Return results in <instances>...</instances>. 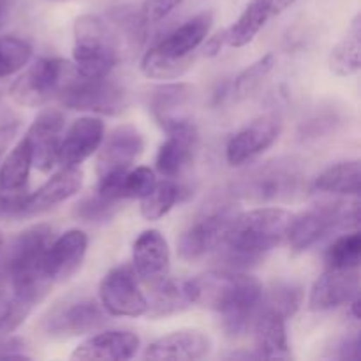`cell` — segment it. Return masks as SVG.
Wrapping results in <instances>:
<instances>
[{
    "label": "cell",
    "instance_id": "5b68a950",
    "mask_svg": "<svg viewBox=\"0 0 361 361\" xmlns=\"http://www.w3.org/2000/svg\"><path fill=\"white\" fill-rule=\"evenodd\" d=\"M307 169L298 157H275L240 176L233 185L236 196L254 203L291 200L305 182Z\"/></svg>",
    "mask_w": 361,
    "mask_h": 361
},
{
    "label": "cell",
    "instance_id": "d4e9b609",
    "mask_svg": "<svg viewBox=\"0 0 361 361\" xmlns=\"http://www.w3.org/2000/svg\"><path fill=\"white\" fill-rule=\"evenodd\" d=\"M254 338H256V351L259 360H291V348L286 330V319L271 310L259 307L256 319H254Z\"/></svg>",
    "mask_w": 361,
    "mask_h": 361
},
{
    "label": "cell",
    "instance_id": "c3c4849f",
    "mask_svg": "<svg viewBox=\"0 0 361 361\" xmlns=\"http://www.w3.org/2000/svg\"><path fill=\"white\" fill-rule=\"evenodd\" d=\"M360 303H361V300H360V295L358 296H355V298L351 300V302L348 303L349 305V314H351L353 316V319L356 321V323H358L360 321Z\"/></svg>",
    "mask_w": 361,
    "mask_h": 361
},
{
    "label": "cell",
    "instance_id": "ab89813d",
    "mask_svg": "<svg viewBox=\"0 0 361 361\" xmlns=\"http://www.w3.org/2000/svg\"><path fill=\"white\" fill-rule=\"evenodd\" d=\"M155 182L157 180H155L154 169L147 168V166H140L134 169L130 168L120 182V197L122 200H141L145 194L150 192Z\"/></svg>",
    "mask_w": 361,
    "mask_h": 361
},
{
    "label": "cell",
    "instance_id": "5bb4252c",
    "mask_svg": "<svg viewBox=\"0 0 361 361\" xmlns=\"http://www.w3.org/2000/svg\"><path fill=\"white\" fill-rule=\"evenodd\" d=\"M171 254L164 235L147 229L133 243V270L147 288L154 289L169 279Z\"/></svg>",
    "mask_w": 361,
    "mask_h": 361
},
{
    "label": "cell",
    "instance_id": "2e32d148",
    "mask_svg": "<svg viewBox=\"0 0 361 361\" xmlns=\"http://www.w3.org/2000/svg\"><path fill=\"white\" fill-rule=\"evenodd\" d=\"M192 101L194 87L189 83L159 85L147 94L148 111L166 133L192 122L189 116Z\"/></svg>",
    "mask_w": 361,
    "mask_h": 361
},
{
    "label": "cell",
    "instance_id": "44dd1931",
    "mask_svg": "<svg viewBox=\"0 0 361 361\" xmlns=\"http://www.w3.org/2000/svg\"><path fill=\"white\" fill-rule=\"evenodd\" d=\"M140 337L127 330H108L92 335L81 342L71 360L80 361H126L133 360L140 351Z\"/></svg>",
    "mask_w": 361,
    "mask_h": 361
},
{
    "label": "cell",
    "instance_id": "ee69618b",
    "mask_svg": "<svg viewBox=\"0 0 361 361\" xmlns=\"http://www.w3.org/2000/svg\"><path fill=\"white\" fill-rule=\"evenodd\" d=\"M360 349H361L360 334L358 331H353V334H348L345 337L338 338V341L335 342V345L331 348L330 358L342 360V361L358 360Z\"/></svg>",
    "mask_w": 361,
    "mask_h": 361
},
{
    "label": "cell",
    "instance_id": "52a82bcc",
    "mask_svg": "<svg viewBox=\"0 0 361 361\" xmlns=\"http://www.w3.org/2000/svg\"><path fill=\"white\" fill-rule=\"evenodd\" d=\"M238 214V207L228 200L210 201L204 204L196 219L180 235L176 242L178 256L183 261L192 263L215 252L224 243L226 235Z\"/></svg>",
    "mask_w": 361,
    "mask_h": 361
},
{
    "label": "cell",
    "instance_id": "83f0119b",
    "mask_svg": "<svg viewBox=\"0 0 361 361\" xmlns=\"http://www.w3.org/2000/svg\"><path fill=\"white\" fill-rule=\"evenodd\" d=\"M361 67V16L356 14L348 32L331 48L330 69L341 78L353 76Z\"/></svg>",
    "mask_w": 361,
    "mask_h": 361
},
{
    "label": "cell",
    "instance_id": "4dcf8cb0",
    "mask_svg": "<svg viewBox=\"0 0 361 361\" xmlns=\"http://www.w3.org/2000/svg\"><path fill=\"white\" fill-rule=\"evenodd\" d=\"M189 305L190 302L185 293V284L168 279L161 286L152 289V300L148 302L147 316L152 319L173 316V314L185 310Z\"/></svg>",
    "mask_w": 361,
    "mask_h": 361
},
{
    "label": "cell",
    "instance_id": "ac0fdd59",
    "mask_svg": "<svg viewBox=\"0 0 361 361\" xmlns=\"http://www.w3.org/2000/svg\"><path fill=\"white\" fill-rule=\"evenodd\" d=\"M104 137V122L95 116H81L71 123L66 134H62L59 150H56V164L80 166L88 157L97 152Z\"/></svg>",
    "mask_w": 361,
    "mask_h": 361
},
{
    "label": "cell",
    "instance_id": "7a4b0ae2",
    "mask_svg": "<svg viewBox=\"0 0 361 361\" xmlns=\"http://www.w3.org/2000/svg\"><path fill=\"white\" fill-rule=\"evenodd\" d=\"M293 214L284 208H256L238 214L215 252L233 270L254 267L288 238Z\"/></svg>",
    "mask_w": 361,
    "mask_h": 361
},
{
    "label": "cell",
    "instance_id": "f907efd6",
    "mask_svg": "<svg viewBox=\"0 0 361 361\" xmlns=\"http://www.w3.org/2000/svg\"><path fill=\"white\" fill-rule=\"evenodd\" d=\"M2 245H4V233L0 231V249H2Z\"/></svg>",
    "mask_w": 361,
    "mask_h": 361
},
{
    "label": "cell",
    "instance_id": "7dc6e473",
    "mask_svg": "<svg viewBox=\"0 0 361 361\" xmlns=\"http://www.w3.org/2000/svg\"><path fill=\"white\" fill-rule=\"evenodd\" d=\"M295 2L296 0H274V4H271V16H277V14L284 13Z\"/></svg>",
    "mask_w": 361,
    "mask_h": 361
},
{
    "label": "cell",
    "instance_id": "681fc988",
    "mask_svg": "<svg viewBox=\"0 0 361 361\" xmlns=\"http://www.w3.org/2000/svg\"><path fill=\"white\" fill-rule=\"evenodd\" d=\"M7 16H9V0H0V28L6 25Z\"/></svg>",
    "mask_w": 361,
    "mask_h": 361
},
{
    "label": "cell",
    "instance_id": "d6a6232c",
    "mask_svg": "<svg viewBox=\"0 0 361 361\" xmlns=\"http://www.w3.org/2000/svg\"><path fill=\"white\" fill-rule=\"evenodd\" d=\"M180 197H182V187L175 180L164 178L161 182H155L150 192L141 197V217L147 221H159L175 207Z\"/></svg>",
    "mask_w": 361,
    "mask_h": 361
},
{
    "label": "cell",
    "instance_id": "484cf974",
    "mask_svg": "<svg viewBox=\"0 0 361 361\" xmlns=\"http://www.w3.org/2000/svg\"><path fill=\"white\" fill-rule=\"evenodd\" d=\"M312 189L316 192L335 194V196H360L361 190V166L355 161L337 162L324 169L316 180Z\"/></svg>",
    "mask_w": 361,
    "mask_h": 361
},
{
    "label": "cell",
    "instance_id": "f6af8a7d",
    "mask_svg": "<svg viewBox=\"0 0 361 361\" xmlns=\"http://www.w3.org/2000/svg\"><path fill=\"white\" fill-rule=\"evenodd\" d=\"M228 44V32L226 30H219L215 32L214 35L207 37L201 44V49H203V55L212 59V56H217L219 53L224 49V46Z\"/></svg>",
    "mask_w": 361,
    "mask_h": 361
},
{
    "label": "cell",
    "instance_id": "3957f363",
    "mask_svg": "<svg viewBox=\"0 0 361 361\" xmlns=\"http://www.w3.org/2000/svg\"><path fill=\"white\" fill-rule=\"evenodd\" d=\"M51 240V226L35 224L18 233L0 249V274L11 282L16 293L35 305L53 286L42 274V261Z\"/></svg>",
    "mask_w": 361,
    "mask_h": 361
},
{
    "label": "cell",
    "instance_id": "7402d4cb",
    "mask_svg": "<svg viewBox=\"0 0 361 361\" xmlns=\"http://www.w3.org/2000/svg\"><path fill=\"white\" fill-rule=\"evenodd\" d=\"M83 185V171L80 166H63L59 173L46 180L35 192H28L25 204V217L39 215L63 203L74 194L80 192Z\"/></svg>",
    "mask_w": 361,
    "mask_h": 361
},
{
    "label": "cell",
    "instance_id": "4316f807",
    "mask_svg": "<svg viewBox=\"0 0 361 361\" xmlns=\"http://www.w3.org/2000/svg\"><path fill=\"white\" fill-rule=\"evenodd\" d=\"M274 0H250L238 20L228 28V44L233 48H243L254 41L261 28L271 18Z\"/></svg>",
    "mask_w": 361,
    "mask_h": 361
},
{
    "label": "cell",
    "instance_id": "e0dca14e",
    "mask_svg": "<svg viewBox=\"0 0 361 361\" xmlns=\"http://www.w3.org/2000/svg\"><path fill=\"white\" fill-rule=\"evenodd\" d=\"M63 115L59 109H44L35 116L32 126L25 133L32 150V166L41 173H49L56 164V150L63 134Z\"/></svg>",
    "mask_w": 361,
    "mask_h": 361
},
{
    "label": "cell",
    "instance_id": "f35d334b",
    "mask_svg": "<svg viewBox=\"0 0 361 361\" xmlns=\"http://www.w3.org/2000/svg\"><path fill=\"white\" fill-rule=\"evenodd\" d=\"M120 208H122V201L109 200L94 190L90 196H85L74 207V215L83 222H108L115 217Z\"/></svg>",
    "mask_w": 361,
    "mask_h": 361
},
{
    "label": "cell",
    "instance_id": "b9f144b4",
    "mask_svg": "<svg viewBox=\"0 0 361 361\" xmlns=\"http://www.w3.org/2000/svg\"><path fill=\"white\" fill-rule=\"evenodd\" d=\"M183 0H145L141 6V16L147 25H154L168 18Z\"/></svg>",
    "mask_w": 361,
    "mask_h": 361
},
{
    "label": "cell",
    "instance_id": "bcb514c9",
    "mask_svg": "<svg viewBox=\"0 0 361 361\" xmlns=\"http://www.w3.org/2000/svg\"><path fill=\"white\" fill-rule=\"evenodd\" d=\"M18 133V123H4L0 126V159H2L4 152L7 150V147L11 145V141L14 140Z\"/></svg>",
    "mask_w": 361,
    "mask_h": 361
},
{
    "label": "cell",
    "instance_id": "8992f818",
    "mask_svg": "<svg viewBox=\"0 0 361 361\" xmlns=\"http://www.w3.org/2000/svg\"><path fill=\"white\" fill-rule=\"evenodd\" d=\"M360 226V201H328L293 215L288 238L291 250L302 254L331 231H353Z\"/></svg>",
    "mask_w": 361,
    "mask_h": 361
},
{
    "label": "cell",
    "instance_id": "f546056e",
    "mask_svg": "<svg viewBox=\"0 0 361 361\" xmlns=\"http://www.w3.org/2000/svg\"><path fill=\"white\" fill-rule=\"evenodd\" d=\"M34 307V302L16 293L11 282L0 274V334H13L18 330Z\"/></svg>",
    "mask_w": 361,
    "mask_h": 361
},
{
    "label": "cell",
    "instance_id": "1f68e13d",
    "mask_svg": "<svg viewBox=\"0 0 361 361\" xmlns=\"http://www.w3.org/2000/svg\"><path fill=\"white\" fill-rule=\"evenodd\" d=\"M303 303V288L296 282L279 281L274 282L267 293L263 291V298H261V309L271 310V312L279 314L284 317L286 321L291 319L296 312L300 310Z\"/></svg>",
    "mask_w": 361,
    "mask_h": 361
},
{
    "label": "cell",
    "instance_id": "ffe728a7",
    "mask_svg": "<svg viewBox=\"0 0 361 361\" xmlns=\"http://www.w3.org/2000/svg\"><path fill=\"white\" fill-rule=\"evenodd\" d=\"M360 295L358 270H330L314 282L309 296V309L314 312H328L341 305H348Z\"/></svg>",
    "mask_w": 361,
    "mask_h": 361
},
{
    "label": "cell",
    "instance_id": "603a6c76",
    "mask_svg": "<svg viewBox=\"0 0 361 361\" xmlns=\"http://www.w3.org/2000/svg\"><path fill=\"white\" fill-rule=\"evenodd\" d=\"M212 349V341L197 330H178L152 342L143 353L145 360L194 361L203 360Z\"/></svg>",
    "mask_w": 361,
    "mask_h": 361
},
{
    "label": "cell",
    "instance_id": "8fae6325",
    "mask_svg": "<svg viewBox=\"0 0 361 361\" xmlns=\"http://www.w3.org/2000/svg\"><path fill=\"white\" fill-rule=\"evenodd\" d=\"M99 300L106 314L113 317L147 316L148 300L137 286L130 267H116L104 275L99 286Z\"/></svg>",
    "mask_w": 361,
    "mask_h": 361
},
{
    "label": "cell",
    "instance_id": "9c48e42d",
    "mask_svg": "<svg viewBox=\"0 0 361 361\" xmlns=\"http://www.w3.org/2000/svg\"><path fill=\"white\" fill-rule=\"evenodd\" d=\"M74 71V63L56 56L35 60L9 88V95L21 106L39 108L56 97L60 88Z\"/></svg>",
    "mask_w": 361,
    "mask_h": 361
},
{
    "label": "cell",
    "instance_id": "836d02e7",
    "mask_svg": "<svg viewBox=\"0 0 361 361\" xmlns=\"http://www.w3.org/2000/svg\"><path fill=\"white\" fill-rule=\"evenodd\" d=\"M277 66V56L274 53H267V55L261 56L259 60H256L254 63H250L249 67L242 71L238 76L235 78V83H233L231 94L233 99L238 102L245 101V99L252 97L257 92V88L263 85V81L270 76L271 71Z\"/></svg>",
    "mask_w": 361,
    "mask_h": 361
},
{
    "label": "cell",
    "instance_id": "d6986e66",
    "mask_svg": "<svg viewBox=\"0 0 361 361\" xmlns=\"http://www.w3.org/2000/svg\"><path fill=\"white\" fill-rule=\"evenodd\" d=\"M166 134L168 137L159 147L155 168L164 178L175 180L183 175V171L189 169L194 162L200 136H197V130L192 122L183 123Z\"/></svg>",
    "mask_w": 361,
    "mask_h": 361
},
{
    "label": "cell",
    "instance_id": "7bdbcfd3",
    "mask_svg": "<svg viewBox=\"0 0 361 361\" xmlns=\"http://www.w3.org/2000/svg\"><path fill=\"white\" fill-rule=\"evenodd\" d=\"M27 342L11 334H0V360H28Z\"/></svg>",
    "mask_w": 361,
    "mask_h": 361
},
{
    "label": "cell",
    "instance_id": "e575fe53",
    "mask_svg": "<svg viewBox=\"0 0 361 361\" xmlns=\"http://www.w3.org/2000/svg\"><path fill=\"white\" fill-rule=\"evenodd\" d=\"M361 259V236L358 229L348 231L335 240L324 254V263L330 270H358Z\"/></svg>",
    "mask_w": 361,
    "mask_h": 361
},
{
    "label": "cell",
    "instance_id": "f1b7e54d",
    "mask_svg": "<svg viewBox=\"0 0 361 361\" xmlns=\"http://www.w3.org/2000/svg\"><path fill=\"white\" fill-rule=\"evenodd\" d=\"M32 169V150L25 137L9 152L0 166V190L13 192V190L27 189L28 176Z\"/></svg>",
    "mask_w": 361,
    "mask_h": 361
},
{
    "label": "cell",
    "instance_id": "74e56055",
    "mask_svg": "<svg viewBox=\"0 0 361 361\" xmlns=\"http://www.w3.org/2000/svg\"><path fill=\"white\" fill-rule=\"evenodd\" d=\"M111 27L130 44V48H140L147 37V21L141 16V11H134L133 7H116L109 13Z\"/></svg>",
    "mask_w": 361,
    "mask_h": 361
},
{
    "label": "cell",
    "instance_id": "30bf717a",
    "mask_svg": "<svg viewBox=\"0 0 361 361\" xmlns=\"http://www.w3.org/2000/svg\"><path fill=\"white\" fill-rule=\"evenodd\" d=\"M108 323L106 310L92 298L66 300L56 303L42 317L41 328L51 338H73L94 334Z\"/></svg>",
    "mask_w": 361,
    "mask_h": 361
},
{
    "label": "cell",
    "instance_id": "6da1fadb",
    "mask_svg": "<svg viewBox=\"0 0 361 361\" xmlns=\"http://www.w3.org/2000/svg\"><path fill=\"white\" fill-rule=\"evenodd\" d=\"M183 284L190 305L217 312L228 337L238 338L252 328L263 298V286L256 277L236 270L208 271Z\"/></svg>",
    "mask_w": 361,
    "mask_h": 361
},
{
    "label": "cell",
    "instance_id": "277c9868",
    "mask_svg": "<svg viewBox=\"0 0 361 361\" xmlns=\"http://www.w3.org/2000/svg\"><path fill=\"white\" fill-rule=\"evenodd\" d=\"M73 63L83 76H109L120 60V39L101 16L83 14L74 21Z\"/></svg>",
    "mask_w": 361,
    "mask_h": 361
},
{
    "label": "cell",
    "instance_id": "4fadbf2b",
    "mask_svg": "<svg viewBox=\"0 0 361 361\" xmlns=\"http://www.w3.org/2000/svg\"><path fill=\"white\" fill-rule=\"evenodd\" d=\"M281 134V120L275 115H263L240 129L226 147V159L233 168L250 164L263 155Z\"/></svg>",
    "mask_w": 361,
    "mask_h": 361
},
{
    "label": "cell",
    "instance_id": "60d3db41",
    "mask_svg": "<svg viewBox=\"0 0 361 361\" xmlns=\"http://www.w3.org/2000/svg\"><path fill=\"white\" fill-rule=\"evenodd\" d=\"M27 189L6 192L0 190V217H25V204H27Z\"/></svg>",
    "mask_w": 361,
    "mask_h": 361
},
{
    "label": "cell",
    "instance_id": "8d00e7d4",
    "mask_svg": "<svg viewBox=\"0 0 361 361\" xmlns=\"http://www.w3.org/2000/svg\"><path fill=\"white\" fill-rule=\"evenodd\" d=\"M30 42L16 35L0 37V80L20 73L32 59Z\"/></svg>",
    "mask_w": 361,
    "mask_h": 361
},
{
    "label": "cell",
    "instance_id": "ba28073f",
    "mask_svg": "<svg viewBox=\"0 0 361 361\" xmlns=\"http://www.w3.org/2000/svg\"><path fill=\"white\" fill-rule=\"evenodd\" d=\"M56 97L60 104L74 111L97 113L106 116L122 115L129 106V94L122 85L109 80V76H83L76 67Z\"/></svg>",
    "mask_w": 361,
    "mask_h": 361
},
{
    "label": "cell",
    "instance_id": "9a60e30c",
    "mask_svg": "<svg viewBox=\"0 0 361 361\" xmlns=\"http://www.w3.org/2000/svg\"><path fill=\"white\" fill-rule=\"evenodd\" d=\"M88 249V236L81 229H69L53 238L42 261V274L51 284L66 282L80 270Z\"/></svg>",
    "mask_w": 361,
    "mask_h": 361
},
{
    "label": "cell",
    "instance_id": "cb8c5ba5",
    "mask_svg": "<svg viewBox=\"0 0 361 361\" xmlns=\"http://www.w3.org/2000/svg\"><path fill=\"white\" fill-rule=\"evenodd\" d=\"M212 25H214V13L204 11V13L196 14V16L187 20L183 25L176 27L173 32H169L168 35H164L152 48L157 53H161L162 56H168V59H187V56H192L194 51L208 37Z\"/></svg>",
    "mask_w": 361,
    "mask_h": 361
},
{
    "label": "cell",
    "instance_id": "d590c367",
    "mask_svg": "<svg viewBox=\"0 0 361 361\" xmlns=\"http://www.w3.org/2000/svg\"><path fill=\"white\" fill-rule=\"evenodd\" d=\"M194 59L187 56V59H168L162 56L161 53L155 51L154 48L148 49L141 59V73L150 80H176V78L183 76L187 71L192 67Z\"/></svg>",
    "mask_w": 361,
    "mask_h": 361
},
{
    "label": "cell",
    "instance_id": "7c38bea8",
    "mask_svg": "<svg viewBox=\"0 0 361 361\" xmlns=\"http://www.w3.org/2000/svg\"><path fill=\"white\" fill-rule=\"evenodd\" d=\"M145 150L143 134L134 126H120L102 137L97 148L95 171L97 178L115 173H126L134 166Z\"/></svg>",
    "mask_w": 361,
    "mask_h": 361
}]
</instances>
